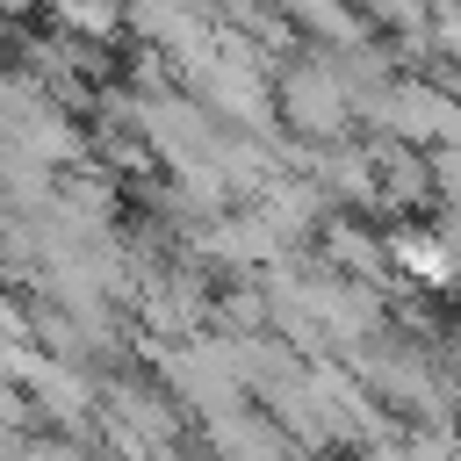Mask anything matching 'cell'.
Instances as JSON below:
<instances>
[{"label": "cell", "instance_id": "1", "mask_svg": "<svg viewBox=\"0 0 461 461\" xmlns=\"http://www.w3.org/2000/svg\"><path fill=\"white\" fill-rule=\"evenodd\" d=\"M14 389L29 396V411L36 418H50V432H65V439H79L86 425H94V403H101V389L79 375V367H65V360H50V353H22V367H14Z\"/></svg>", "mask_w": 461, "mask_h": 461}, {"label": "cell", "instance_id": "2", "mask_svg": "<svg viewBox=\"0 0 461 461\" xmlns=\"http://www.w3.org/2000/svg\"><path fill=\"white\" fill-rule=\"evenodd\" d=\"M158 367H166L173 396H187V403H223L230 396V360H216L209 346H173Z\"/></svg>", "mask_w": 461, "mask_h": 461}, {"label": "cell", "instance_id": "3", "mask_svg": "<svg viewBox=\"0 0 461 461\" xmlns=\"http://www.w3.org/2000/svg\"><path fill=\"white\" fill-rule=\"evenodd\" d=\"M339 108H346V94H339V79H331L324 65H295V72H288V115H295V122L324 130V122H339Z\"/></svg>", "mask_w": 461, "mask_h": 461}, {"label": "cell", "instance_id": "4", "mask_svg": "<svg viewBox=\"0 0 461 461\" xmlns=\"http://www.w3.org/2000/svg\"><path fill=\"white\" fill-rule=\"evenodd\" d=\"M0 353H29V303L14 295V288H0Z\"/></svg>", "mask_w": 461, "mask_h": 461}, {"label": "cell", "instance_id": "5", "mask_svg": "<svg viewBox=\"0 0 461 461\" xmlns=\"http://www.w3.org/2000/svg\"><path fill=\"white\" fill-rule=\"evenodd\" d=\"M22 461H94L86 439H65V432H29L22 439Z\"/></svg>", "mask_w": 461, "mask_h": 461}]
</instances>
